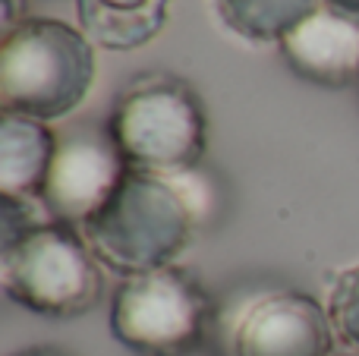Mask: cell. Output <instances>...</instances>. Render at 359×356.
<instances>
[{"label":"cell","mask_w":359,"mask_h":356,"mask_svg":"<svg viewBox=\"0 0 359 356\" xmlns=\"http://www.w3.org/2000/svg\"><path fill=\"white\" fill-rule=\"evenodd\" d=\"M189 177L126 170L104 205L79 227L101 268L126 281L177 262L205 212V193Z\"/></svg>","instance_id":"cell-1"},{"label":"cell","mask_w":359,"mask_h":356,"mask_svg":"<svg viewBox=\"0 0 359 356\" xmlns=\"http://www.w3.org/2000/svg\"><path fill=\"white\" fill-rule=\"evenodd\" d=\"M95 44L63 19L29 16L0 38V111L54 123L86 101Z\"/></svg>","instance_id":"cell-2"},{"label":"cell","mask_w":359,"mask_h":356,"mask_svg":"<svg viewBox=\"0 0 359 356\" xmlns=\"http://www.w3.org/2000/svg\"><path fill=\"white\" fill-rule=\"evenodd\" d=\"M107 132L126 167L180 177L192 174L208 149V114L186 79L151 73L120 92Z\"/></svg>","instance_id":"cell-3"},{"label":"cell","mask_w":359,"mask_h":356,"mask_svg":"<svg viewBox=\"0 0 359 356\" xmlns=\"http://www.w3.org/2000/svg\"><path fill=\"white\" fill-rule=\"evenodd\" d=\"M0 287L35 315L73 319L98 303L104 278L79 227L48 218L0 243Z\"/></svg>","instance_id":"cell-4"},{"label":"cell","mask_w":359,"mask_h":356,"mask_svg":"<svg viewBox=\"0 0 359 356\" xmlns=\"http://www.w3.org/2000/svg\"><path fill=\"white\" fill-rule=\"evenodd\" d=\"M211 315L205 287L180 265L126 278L111 300V334L139 356H183L202 347Z\"/></svg>","instance_id":"cell-5"},{"label":"cell","mask_w":359,"mask_h":356,"mask_svg":"<svg viewBox=\"0 0 359 356\" xmlns=\"http://www.w3.org/2000/svg\"><path fill=\"white\" fill-rule=\"evenodd\" d=\"M126 170L130 167L107 126L82 123L60 136L41 189V205L54 221L82 227L107 202Z\"/></svg>","instance_id":"cell-6"},{"label":"cell","mask_w":359,"mask_h":356,"mask_svg":"<svg viewBox=\"0 0 359 356\" xmlns=\"http://www.w3.org/2000/svg\"><path fill=\"white\" fill-rule=\"evenodd\" d=\"M334 325L328 306L299 290H274L246 306L233 325V356H331Z\"/></svg>","instance_id":"cell-7"},{"label":"cell","mask_w":359,"mask_h":356,"mask_svg":"<svg viewBox=\"0 0 359 356\" xmlns=\"http://www.w3.org/2000/svg\"><path fill=\"white\" fill-rule=\"evenodd\" d=\"M299 79L322 88H344L359 79V25L331 10H316L278 44Z\"/></svg>","instance_id":"cell-8"},{"label":"cell","mask_w":359,"mask_h":356,"mask_svg":"<svg viewBox=\"0 0 359 356\" xmlns=\"http://www.w3.org/2000/svg\"><path fill=\"white\" fill-rule=\"evenodd\" d=\"M60 136L50 123L0 111V196L41 199Z\"/></svg>","instance_id":"cell-9"},{"label":"cell","mask_w":359,"mask_h":356,"mask_svg":"<svg viewBox=\"0 0 359 356\" xmlns=\"http://www.w3.org/2000/svg\"><path fill=\"white\" fill-rule=\"evenodd\" d=\"M170 0H76L79 29L95 48L139 50L161 35Z\"/></svg>","instance_id":"cell-10"},{"label":"cell","mask_w":359,"mask_h":356,"mask_svg":"<svg viewBox=\"0 0 359 356\" xmlns=\"http://www.w3.org/2000/svg\"><path fill=\"white\" fill-rule=\"evenodd\" d=\"M217 19L255 44H280L299 22L322 10V0H215Z\"/></svg>","instance_id":"cell-11"},{"label":"cell","mask_w":359,"mask_h":356,"mask_svg":"<svg viewBox=\"0 0 359 356\" xmlns=\"http://www.w3.org/2000/svg\"><path fill=\"white\" fill-rule=\"evenodd\" d=\"M328 315L344 347L359 350V262L334 275L328 290Z\"/></svg>","instance_id":"cell-12"},{"label":"cell","mask_w":359,"mask_h":356,"mask_svg":"<svg viewBox=\"0 0 359 356\" xmlns=\"http://www.w3.org/2000/svg\"><path fill=\"white\" fill-rule=\"evenodd\" d=\"M25 6H29V0H0V29H4V35L29 19Z\"/></svg>","instance_id":"cell-13"},{"label":"cell","mask_w":359,"mask_h":356,"mask_svg":"<svg viewBox=\"0 0 359 356\" xmlns=\"http://www.w3.org/2000/svg\"><path fill=\"white\" fill-rule=\"evenodd\" d=\"M322 6L359 25V0H322Z\"/></svg>","instance_id":"cell-14"},{"label":"cell","mask_w":359,"mask_h":356,"mask_svg":"<svg viewBox=\"0 0 359 356\" xmlns=\"http://www.w3.org/2000/svg\"><path fill=\"white\" fill-rule=\"evenodd\" d=\"M13 356H73V353L60 350V347H29V350H19Z\"/></svg>","instance_id":"cell-15"},{"label":"cell","mask_w":359,"mask_h":356,"mask_svg":"<svg viewBox=\"0 0 359 356\" xmlns=\"http://www.w3.org/2000/svg\"><path fill=\"white\" fill-rule=\"evenodd\" d=\"M331 356H359V350H353V347H344V350H334Z\"/></svg>","instance_id":"cell-16"},{"label":"cell","mask_w":359,"mask_h":356,"mask_svg":"<svg viewBox=\"0 0 359 356\" xmlns=\"http://www.w3.org/2000/svg\"><path fill=\"white\" fill-rule=\"evenodd\" d=\"M183 356H215V353H208L205 347H196V350H189V353H183Z\"/></svg>","instance_id":"cell-17"}]
</instances>
